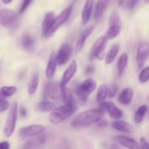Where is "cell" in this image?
<instances>
[{"mask_svg":"<svg viewBox=\"0 0 149 149\" xmlns=\"http://www.w3.org/2000/svg\"><path fill=\"white\" fill-rule=\"evenodd\" d=\"M105 111L100 109H90L84 111L74 118L71 125L75 128L86 127L93 123H96L98 120L103 118Z\"/></svg>","mask_w":149,"mask_h":149,"instance_id":"1","label":"cell"},{"mask_svg":"<svg viewBox=\"0 0 149 149\" xmlns=\"http://www.w3.org/2000/svg\"><path fill=\"white\" fill-rule=\"evenodd\" d=\"M78 110L74 103H65L52 111L49 116V120L52 124H60L71 117Z\"/></svg>","mask_w":149,"mask_h":149,"instance_id":"2","label":"cell"},{"mask_svg":"<svg viewBox=\"0 0 149 149\" xmlns=\"http://www.w3.org/2000/svg\"><path fill=\"white\" fill-rule=\"evenodd\" d=\"M20 23L19 15L11 10H0V25L10 30H15Z\"/></svg>","mask_w":149,"mask_h":149,"instance_id":"3","label":"cell"},{"mask_svg":"<svg viewBox=\"0 0 149 149\" xmlns=\"http://www.w3.org/2000/svg\"><path fill=\"white\" fill-rule=\"evenodd\" d=\"M96 87V81L93 79H87L74 88V93L81 101L85 102L88 100L90 94L94 92Z\"/></svg>","mask_w":149,"mask_h":149,"instance_id":"4","label":"cell"},{"mask_svg":"<svg viewBox=\"0 0 149 149\" xmlns=\"http://www.w3.org/2000/svg\"><path fill=\"white\" fill-rule=\"evenodd\" d=\"M72 5L68 6V7H67L65 10H63L57 17H55L52 25H51L49 29H48V31H47V33H45V35L44 36H45V38L50 37V36H52V35L53 34V33H55V32L63 24H64V23L68 20L71 13H72Z\"/></svg>","mask_w":149,"mask_h":149,"instance_id":"5","label":"cell"},{"mask_svg":"<svg viewBox=\"0 0 149 149\" xmlns=\"http://www.w3.org/2000/svg\"><path fill=\"white\" fill-rule=\"evenodd\" d=\"M17 119V102H13L11 105L10 113L7 116L5 125L4 127V134L5 137L10 138L14 132L15 129L16 122Z\"/></svg>","mask_w":149,"mask_h":149,"instance_id":"6","label":"cell"},{"mask_svg":"<svg viewBox=\"0 0 149 149\" xmlns=\"http://www.w3.org/2000/svg\"><path fill=\"white\" fill-rule=\"evenodd\" d=\"M109 38L106 35L100 36L95 41L89 55L90 61L94 60L95 58H97L100 60L103 59L104 57V49L106 47Z\"/></svg>","mask_w":149,"mask_h":149,"instance_id":"7","label":"cell"},{"mask_svg":"<svg viewBox=\"0 0 149 149\" xmlns=\"http://www.w3.org/2000/svg\"><path fill=\"white\" fill-rule=\"evenodd\" d=\"M45 97L52 99L54 100H61L63 101L62 97V89H61V83L51 81L47 82L45 84V90H44Z\"/></svg>","mask_w":149,"mask_h":149,"instance_id":"8","label":"cell"},{"mask_svg":"<svg viewBox=\"0 0 149 149\" xmlns=\"http://www.w3.org/2000/svg\"><path fill=\"white\" fill-rule=\"evenodd\" d=\"M45 127L42 125H32L24 127L19 130L18 136L20 139L32 138L42 133L45 130Z\"/></svg>","mask_w":149,"mask_h":149,"instance_id":"9","label":"cell"},{"mask_svg":"<svg viewBox=\"0 0 149 149\" xmlns=\"http://www.w3.org/2000/svg\"><path fill=\"white\" fill-rule=\"evenodd\" d=\"M149 57V43L147 42H142L139 44L137 49L136 61L139 68H142L146 61Z\"/></svg>","mask_w":149,"mask_h":149,"instance_id":"10","label":"cell"},{"mask_svg":"<svg viewBox=\"0 0 149 149\" xmlns=\"http://www.w3.org/2000/svg\"><path fill=\"white\" fill-rule=\"evenodd\" d=\"M100 108L107 112L111 118L114 120L120 119L123 116V111L112 102H102L100 103Z\"/></svg>","mask_w":149,"mask_h":149,"instance_id":"11","label":"cell"},{"mask_svg":"<svg viewBox=\"0 0 149 149\" xmlns=\"http://www.w3.org/2000/svg\"><path fill=\"white\" fill-rule=\"evenodd\" d=\"M73 48L71 45L65 44L61 47L56 55V61L58 65H62L66 63L72 54Z\"/></svg>","mask_w":149,"mask_h":149,"instance_id":"12","label":"cell"},{"mask_svg":"<svg viewBox=\"0 0 149 149\" xmlns=\"http://www.w3.org/2000/svg\"><path fill=\"white\" fill-rule=\"evenodd\" d=\"M77 71V63L75 60L71 63L69 66L66 68L63 75L62 79L61 81V87H66V84L69 82L70 80L73 78L74 74Z\"/></svg>","mask_w":149,"mask_h":149,"instance_id":"13","label":"cell"},{"mask_svg":"<svg viewBox=\"0 0 149 149\" xmlns=\"http://www.w3.org/2000/svg\"><path fill=\"white\" fill-rule=\"evenodd\" d=\"M95 27L93 26H92V25L87 26V27H86L84 29V31L81 32V35H80L78 41L77 42V45H76V50H77V52H79V51H81L82 49V48L84 46L86 40L93 33Z\"/></svg>","mask_w":149,"mask_h":149,"instance_id":"14","label":"cell"},{"mask_svg":"<svg viewBox=\"0 0 149 149\" xmlns=\"http://www.w3.org/2000/svg\"><path fill=\"white\" fill-rule=\"evenodd\" d=\"M95 0H86L81 13V22L83 25H86L90 20L93 13V7Z\"/></svg>","mask_w":149,"mask_h":149,"instance_id":"15","label":"cell"},{"mask_svg":"<svg viewBox=\"0 0 149 149\" xmlns=\"http://www.w3.org/2000/svg\"><path fill=\"white\" fill-rule=\"evenodd\" d=\"M109 2V0H97L94 11V19L96 21H99L103 17Z\"/></svg>","mask_w":149,"mask_h":149,"instance_id":"16","label":"cell"},{"mask_svg":"<svg viewBox=\"0 0 149 149\" xmlns=\"http://www.w3.org/2000/svg\"><path fill=\"white\" fill-rule=\"evenodd\" d=\"M115 141L119 144L122 145L126 148L131 149H138L141 148L139 144L136 141H135L132 138H129V137L125 136H116L114 138Z\"/></svg>","mask_w":149,"mask_h":149,"instance_id":"17","label":"cell"},{"mask_svg":"<svg viewBox=\"0 0 149 149\" xmlns=\"http://www.w3.org/2000/svg\"><path fill=\"white\" fill-rule=\"evenodd\" d=\"M61 106L58 102L49 101V100H44L42 102H39L36 104V110L41 112H48L52 111L55 110L57 108Z\"/></svg>","mask_w":149,"mask_h":149,"instance_id":"18","label":"cell"},{"mask_svg":"<svg viewBox=\"0 0 149 149\" xmlns=\"http://www.w3.org/2000/svg\"><path fill=\"white\" fill-rule=\"evenodd\" d=\"M47 136L45 134H39V135H36L34 137H32L31 139L29 140L27 142L25 143L24 148H36V147L39 146L46 142Z\"/></svg>","mask_w":149,"mask_h":149,"instance_id":"19","label":"cell"},{"mask_svg":"<svg viewBox=\"0 0 149 149\" xmlns=\"http://www.w3.org/2000/svg\"><path fill=\"white\" fill-rule=\"evenodd\" d=\"M57 61H56V55L55 53H52L49 58V61H48L46 71H45V75L47 79H52L54 77L57 68Z\"/></svg>","mask_w":149,"mask_h":149,"instance_id":"20","label":"cell"},{"mask_svg":"<svg viewBox=\"0 0 149 149\" xmlns=\"http://www.w3.org/2000/svg\"><path fill=\"white\" fill-rule=\"evenodd\" d=\"M133 90L130 87H127L122 90V93L119 95L118 101L123 105H128L131 103L133 98Z\"/></svg>","mask_w":149,"mask_h":149,"instance_id":"21","label":"cell"},{"mask_svg":"<svg viewBox=\"0 0 149 149\" xmlns=\"http://www.w3.org/2000/svg\"><path fill=\"white\" fill-rule=\"evenodd\" d=\"M111 126L113 129H115L116 130L120 131V132L131 133L133 131V127H132L130 124L124 122V121H120L119 119L112 122Z\"/></svg>","mask_w":149,"mask_h":149,"instance_id":"22","label":"cell"},{"mask_svg":"<svg viewBox=\"0 0 149 149\" xmlns=\"http://www.w3.org/2000/svg\"><path fill=\"white\" fill-rule=\"evenodd\" d=\"M128 59H129V57L127 53L122 54L121 56L119 57L117 64H116V72H117V76L119 77L122 75L124 71L126 68L128 64Z\"/></svg>","mask_w":149,"mask_h":149,"instance_id":"23","label":"cell"},{"mask_svg":"<svg viewBox=\"0 0 149 149\" xmlns=\"http://www.w3.org/2000/svg\"><path fill=\"white\" fill-rule=\"evenodd\" d=\"M119 49H120V46L119 45H112L106 56V59H105L106 64L109 65V64L112 63L113 62V61H114L115 58L117 56L118 53H119Z\"/></svg>","mask_w":149,"mask_h":149,"instance_id":"24","label":"cell"},{"mask_svg":"<svg viewBox=\"0 0 149 149\" xmlns=\"http://www.w3.org/2000/svg\"><path fill=\"white\" fill-rule=\"evenodd\" d=\"M39 75L38 72L33 73L28 86V93L29 95H33L36 93L38 85H39Z\"/></svg>","mask_w":149,"mask_h":149,"instance_id":"25","label":"cell"},{"mask_svg":"<svg viewBox=\"0 0 149 149\" xmlns=\"http://www.w3.org/2000/svg\"><path fill=\"white\" fill-rule=\"evenodd\" d=\"M55 14L52 12H49V13H47L45 15V17L44 18L43 23H42V31L43 36H45V33L49 29L50 26L52 25V22H53L54 19H55Z\"/></svg>","mask_w":149,"mask_h":149,"instance_id":"26","label":"cell"},{"mask_svg":"<svg viewBox=\"0 0 149 149\" xmlns=\"http://www.w3.org/2000/svg\"><path fill=\"white\" fill-rule=\"evenodd\" d=\"M21 46L25 50L31 51L33 49L34 46V40L33 38L29 34H24L21 38Z\"/></svg>","mask_w":149,"mask_h":149,"instance_id":"27","label":"cell"},{"mask_svg":"<svg viewBox=\"0 0 149 149\" xmlns=\"http://www.w3.org/2000/svg\"><path fill=\"white\" fill-rule=\"evenodd\" d=\"M121 31H122V26L120 24L110 26L106 32V36L109 38V39H113L119 36Z\"/></svg>","mask_w":149,"mask_h":149,"instance_id":"28","label":"cell"},{"mask_svg":"<svg viewBox=\"0 0 149 149\" xmlns=\"http://www.w3.org/2000/svg\"><path fill=\"white\" fill-rule=\"evenodd\" d=\"M147 110H148V106L146 105H142L138 108L137 111L135 112V116H134V120L137 124H140L143 122Z\"/></svg>","mask_w":149,"mask_h":149,"instance_id":"29","label":"cell"},{"mask_svg":"<svg viewBox=\"0 0 149 149\" xmlns=\"http://www.w3.org/2000/svg\"><path fill=\"white\" fill-rule=\"evenodd\" d=\"M108 95H109V87L106 84H101L97 90V101L98 103L105 101Z\"/></svg>","mask_w":149,"mask_h":149,"instance_id":"30","label":"cell"},{"mask_svg":"<svg viewBox=\"0 0 149 149\" xmlns=\"http://www.w3.org/2000/svg\"><path fill=\"white\" fill-rule=\"evenodd\" d=\"M61 89H62L63 102L64 103H74V95L71 90L66 87H61Z\"/></svg>","mask_w":149,"mask_h":149,"instance_id":"31","label":"cell"},{"mask_svg":"<svg viewBox=\"0 0 149 149\" xmlns=\"http://www.w3.org/2000/svg\"><path fill=\"white\" fill-rule=\"evenodd\" d=\"M17 91V87L15 86H4L0 89V93L6 97L13 95Z\"/></svg>","mask_w":149,"mask_h":149,"instance_id":"32","label":"cell"},{"mask_svg":"<svg viewBox=\"0 0 149 149\" xmlns=\"http://www.w3.org/2000/svg\"><path fill=\"white\" fill-rule=\"evenodd\" d=\"M119 24H120V16H119V13L117 10H114V11L112 12L110 17H109V25L110 26H113V25Z\"/></svg>","mask_w":149,"mask_h":149,"instance_id":"33","label":"cell"},{"mask_svg":"<svg viewBox=\"0 0 149 149\" xmlns=\"http://www.w3.org/2000/svg\"><path fill=\"white\" fill-rule=\"evenodd\" d=\"M10 107V103L7 100V97H4L0 93V112H3L7 111Z\"/></svg>","mask_w":149,"mask_h":149,"instance_id":"34","label":"cell"},{"mask_svg":"<svg viewBox=\"0 0 149 149\" xmlns=\"http://www.w3.org/2000/svg\"><path fill=\"white\" fill-rule=\"evenodd\" d=\"M149 79V66L146 67L141 71L139 75V81L141 83H145Z\"/></svg>","mask_w":149,"mask_h":149,"instance_id":"35","label":"cell"},{"mask_svg":"<svg viewBox=\"0 0 149 149\" xmlns=\"http://www.w3.org/2000/svg\"><path fill=\"white\" fill-rule=\"evenodd\" d=\"M118 90H119V87L116 84L113 83L110 86V87L109 88V97H113L116 95V93H117Z\"/></svg>","mask_w":149,"mask_h":149,"instance_id":"36","label":"cell"},{"mask_svg":"<svg viewBox=\"0 0 149 149\" xmlns=\"http://www.w3.org/2000/svg\"><path fill=\"white\" fill-rule=\"evenodd\" d=\"M31 1L32 0H23L21 7H20V11H19V13H20V14H22V13H23L26 10H27V8L29 7V6L30 5Z\"/></svg>","mask_w":149,"mask_h":149,"instance_id":"37","label":"cell"},{"mask_svg":"<svg viewBox=\"0 0 149 149\" xmlns=\"http://www.w3.org/2000/svg\"><path fill=\"white\" fill-rule=\"evenodd\" d=\"M140 142H141V148L143 149H149V143L145 138H141Z\"/></svg>","mask_w":149,"mask_h":149,"instance_id":"38","label":"cell"},{"mask_svg":"<svg viewBox=\"0 0 149 149\" xmlns=\"http://www.w3.org/2000/svg\"><path fill=\"white\" fill-rule=\"evenodd\" d=\"M96 125H97V126L98 127H106L108 125V122L106 119L102 118V119H100V120H98L96 122Z\"/></svg>","mask_w":149,"mask_h":149,"instance_id":"39","label":"cell"},{"mask_svg":"<svg viewBox=\"0 0 149 149\" xmlns=\"http://www.w3.org/2000/svg\"><path fill=\"white\" fill-rule=\"evenodd\" d=\"M95 67L93 65H88L85 68V74L87 75H91L94 73Z\"/></svg>","mask_w":149,"mask_h":149,"instance_id":"40","label":"cell"},{"mask_svg":"<svg viewBox=\"0 0 149 149\" xmlns=\"http://www.w3.org/2000/svg\"><path fill=\"white\" fill-rule=\"evenodd\" d=\"M138 1L139 0H129L127 2V7L130 10H132V9L135 8V7L136 6Z\"/></svg>","mask_w":149,"mask_h":149,"instance_id":"41","label":"cell"},{"mask_svg":"<svg viewBox=\"0 0 149 149\" xmlns=\"http://www.w3.org/2000/svg\"><path fill=\"white\" fill-rule=\"evenodd\" d=\"M10 148V144L7 141H3L0 143V149H8Z\"/></svg>","mask_w":149,"mask_h":149,"instance_id":"42","label":"cell"},{"mask_svg":"<svg viewBox=\"0 0 149 149\" xmlns=\"http://www.w3.org/2000/svg\"><path fill=\"white\" fill-rule=\"evenodd\" d=\"M20 114L22 117H25L27 115V111L23 106H20Z\"/></svg>","mask_w":149,"mask_h":149,"instance_id":"43","label":"cell"},{"mask_svg":"<svg viewBox=\"0 0 149 149\" xmlns=\"http://www.w3.org/2000/svg\"><path fill=\"white\" fill-rule=\"evenodd\" d=\"M125 0H119L118 1V4H119V6H122L124 4V3H125Z\"/></svg>","mask_w":149,"mask_h":149,"instance_id":"44","label":"cell"},{"mask_svg":"<svg viewBox=\"0 0 149 149\" xmlns=\"http://www.w3.org/2000/svg\"><path fill=\"white\" fill-rule=\"evenodd\" d=\"M13 1V0H2V2L4 3V4H10L11 1Z\"/></svg>","mask_w":149,"mask_h":149,"instance_id":"45","label":"cell"},{"mask_svg":"<svg viewBox=\"0 0 149 149\" xmlns=\"http://www.w3.org/2000/svg\"><path fill=\"white\" fill-rule=\"evenodd\" d=\"M144 1H145L146 3H149V0H144Z\"/></svg>","mask_w":149,"mask_h":149,"instance_id":"46","label":"cell"}]
</instances>
